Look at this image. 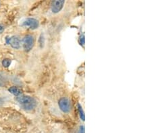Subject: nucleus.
Returning <instances> with one entry per match:
<instances>
[{"mask_svg":"<svg viewBox=\"0 0 152 133\" xmlns=\"http://www.w3.org/2000/svg\"><path fill=\"white\" fill-rule=\"evenodd\" d=\"M16 100L22 107L26 110H33L35 108L37 104L35 99L28 96H19L16 98Z\"/></svg>","mask_w":152,"mask_h":133,"instance_id":"obj_1","label":"nucleus"},{"mask_svg":"<svg viewBox=\"0 0 152 133\" xmlns=\"http://www.w3.org/2000/svg\"><path fill=\"white\" fill-rule=\"evenodd\" d=\"M58 106L63 112L68 113L71 110L70 101L69 99L66 98V97H64V98L60 99V100L58 101Z\"/></svg>","mask_w":152,"mask_h":133,"instance_id":"obj_2","label":"nucleus"},{"mask_svg":"<svg viewBox=\"0 0 152 133\" xmlns=\"http://www.w3.org/2000/svg\"><path fill=\"white\" fill-rule=\"evenodd\" d=\"M35 43L34 38L31 35H26L23 38V47L25 51L28 52L33 48Z\"/></svg>","mask_w":152,"mask_h":133,"instance_id":"obj_3","label":"nucleus"},{"mask_svg":"<svg viewBox=\"0 0 152 133\" xmlns=\"http://www.w3.org/2000/svg\"><path fill=\"white\" fill-rule=\"evenodd\" d=\"M6 43L11 45L12 48H15V49H18L20 47V40L19 39L18 37L16 36H13L12 37L6 38Z\"/></svg>","mask_w":152,"mask_h":133,"instance_id":"obj_4","label":"nucleus"},{"mask_svg":"<svg viewBox=\"0 0 152 133\" xmlns=\"http://www.w3.org/2000/svg\"><path fill=\"white\" fill-rule=\"evenodd\" d=\"M23 25L25 27H27L32 30H35V29L37 28L39 26V22L35 18H27L26 20L24 22Z\"/></svg>","mask_w":152,"mask_h":133,"instance_id":"obj_5","label":"nucleus"},{"mask_svg":"<svg viewBox=\"0 0 152 133\" xmlns=\"http://www.w3.org/2000/svg\"><path fill=\"white\" fill-rule=\"evenodd\" d=\"M65 1L64 0H56L51 5V10L53 13H58L62 9Z\"/></svg>","mask_w":152,"mask_h":133,"instance_id":"obj_6","label":"nucleus"},{"mask_svg":"<svg viewBox=\"0 0 152 133\" xmlns=\"http://www.w3.org/2000/svg\"><path fill=\"white\" fill-rule=\"evenodd\" d=\"M9 91L11 93L13 94V95L16 96H21L23 94V91H22L21 89H20L19 88H17V87H11L9 89Z\"/></svg>","mask_w":152,"mask_h":133,"instance_id":"obj_7","label":"nucleus"},{"mask_svg":"<svg viewBox=\"0 0 152 133\" xmlns=\"http://www.w3.org/2000/svg\"><path fill=\"white\" fill-rule=\"evenodd\" d=\"M78 112H79L80 119L84 121L85 119V112H84V111H83V108H82V106H80V104H78Z\"/></svg>","mask_w":152,"mask_h":133,"instance_id":"obj_8","label":"nucleus"},{"mask_svg":"<svg viewBox=\"0 0 152 133\" xmlns=\"http://www.w3.org/2000/svg\"><path fill=\"white\" fill-rule=\"evenodd\" d=\"M11 60L9 59H5L3 61H2V65L4 67H8L11 64Z\"/></svg>","mask_w":152,"mask_h":133,"instance_id":"obj_9","label":"nucleus"},{"mask_svg":"<svg viewBox=\"0 0 152 133\" xmlns=\"http://www.w3.org/2000/svg\"><path fill=\"white\" fill-rule=\"evenodd\" d=\"M80 42L83 46L85 44V36L84 35H81L80 36Z\"/></svg>","mask_w":152,"mask_h":133,"instance_id":"obj_10","label":"nucleus"},{"mask_svg":"<svg viewBox=\"0 0 152 133\" xmlns=\"http://www.w3.org/2000/svg\"><path fill=\"white\" fill-rule=\"evenodd\" d=\"M78 133H85V127L84 126H80L79 129H78Z\"/></svg>","mask_w":152,"mask_h":133,"instance_id":"obj_11","label":"nucleus"},{"mask_svg":"<svg viewBox=\"0 0 152 133\" xmlns=\"http://www.w3.org/2000/svg\"><path fill=\"white\" fill-rule=\"evenodd\" d=\"M5 30V27L4 25H2V24H0V35L2 34L4 32V31Z\"/></svg>","mask_w":152,"mask_h":133,"instance_id":"obj_12","label":"nucleus"}]
</instances>
